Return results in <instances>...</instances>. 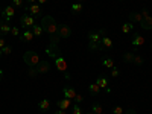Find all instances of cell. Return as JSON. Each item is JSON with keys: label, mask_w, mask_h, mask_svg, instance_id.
Wrapping results in <instances>:
<instances>
[{"label": "cell", "mask_w": 152, "mask_h": 114, "mask_svg": "<svg viewBox=\"0 0 152 114\" xmlns=\"http://www.w3.org/2000/svg\"><path fill=\"white\" fill-rule=\"evenodd\" d=\"M96 84L100 87V90H105V88H108V78H105V76H97Z\"/></svg>", "instance_id": "4fadbf2b"}, {"label": "cell", "mask_w": 152, "mask_h": 114, "mask_svg": "<svg viewBox=\"0 0 152 114\" xmlns=\"http://www.w3.org/2000/svg\"><path fill=\"white\" fill-rule=\"evenodd\" d=\"M125 114H137V111H135V110H132V108H131V110H128V111H126V113H125Z\"/></svg>", "instance_id": "60d3db41"}, {"label": "cell", "mask_w": 152, "mask_h": 114, "mask_svg": "<svg viewBox=\"0 0 152 114\" xmlns=\"http://www.w3.org/2000/svg\"><path fill=\"white\" fill-rule=\"evenodd\" d=\"M2 78H3V70L0 69V82H2Z\"/></svg>", "instance_id": "ee69618b"}, {"label": "cell", "mask_w": 152, "mask_h": 114, "mask_svg": "<svg viewBox=\"0 0 152 114\" xmlns=\"http://www.w3.org/2000/svg\"><path fill=\"white\" fill-rule=\"evenodd\" d=\"M134 53L132 52H126V53H123V62H132L134 61Z\"/></svg>", "instance_id": "484cf974"}, {"label": "cell", "mask_w": 152, "mask_h": 114, "mask_svg": "<svg viewBox=\"0 0 152 114\" xmlns=\"http://www.w3.org/2000/svg\"><path fill=\"white\" fill-rule=\"evenodd\" d=\"M44 3H47V0H38V5H44Z\"/></svg>", "instance_id": "b9f144b4"}, {"label": "cell", "mask_w": 152, "mask_h": 114, "mask_svg": "<svg viewBox=\"0 0 152 114\" xmlns=\"http://www.w3.org/2000/svg\"><path fill=\"white\" fill-rule=\"evenodd\" d=\"M87 114H94V113H93V111H90V113H87Z\"/></svg>", "instance_id": "c3c4849f"}, {"label": "cell", "mask_w": 152, "mask_h": 114, "mask_svg": "<svg viewBox=\"0 0 152 114\" xmlns=\"http://www.w3.org/2000/svg\"><path fill=\"white\" fill-rule=\"evenodd\" d=\"M88 50H90V52L104 50V46H102V43H88Z\"/></svg>", "instance_id": "d6986e66"}, {"label": "cell", "mask_w": 152, "mask_h": 114, "mask_svg": "<svg viewBox=\"0 0 152 114\" xmlns=\"http://www.w3.org/2000/svg\"><path fill=\"white\" fill-rule=\"evenodd\" d=\"M102 64H104V67H107V69H113V67H114V59L110 58V56H107V58L102 61Z\"/></svg>", "instance_id": "d4e9b609"}, {"label": "cell", "mask_w": 152, "mask_h": 114, "mask_svg": "<svg viewBox=\"0 0 152 114\" xmlns=\"http://www.w3.org/2000/svg\"><path fill=\"white\" fill-rule=\"evenodd\" d=\"M151 47H152V44H151Z\"/></svg>", "instance_id": "681fc988"}, {"label": "cell", "mask_w": 152, "mask_h": 114, "mask_svg": "<svg viewBox=\"0 0 152 114\" xmlns=\"http://www.w3.org/2000/svg\"><path fill=\"white\" fill-rule=\"evenodd\" d=\"M132 62H134L135 66H143V62H145V58H143V56H140V55H135V56H134V61H132Z\"/></svg>", "instance_id": "f1b7e54d"}, {"label": "cell", "mask_w": 152, "mask_h": 114, "mask_svg": "<svg viewBox=\"0 0 152 114\" xmlns=\"http://www.w3.org/2000/svg\"><path fill=\"white\" fill-rule=\"evenodd\" d=\"M102 46H104V49H111L113 47V40H111L110 37L104 35L102 37Z\"/></svg>", "instance_id": "44dd1931"}, {"label": "cell", "mask_w": 152, "mask_h": 114, "mask_svg": "<svg viewBox=\"0 0 152 114\" xmlns=\"http://www.w3.org/2000/svg\"><path fill=\"white\" fill-rule=\"evenodd\" d=\"M34 24H37L34 15L28 14V12L21 15V18H20V26H21L23 29H32V28H34Z\"/></svg>", "instance_id": "3957f363"}, {"label": "cell", "mask_w": 152, "mask_h": 114, "mask_svg": "<svg viewBox=\"0 0 152 114\" xmlns=\"http://www.w3.org/2000/svg\"><path fill=\"white\" fill-rule=\"evenodd\" d=\"M140 24H142V28H143V29H146V31H149V29H152V17L149 15V17H146V18H143V21H142Z\"/></svg>", "instance_id": "ac0fdd59"}, {"label": "cell", "mask_w": 152, "mask_h": 114, "mask_svg": "<svg viewBox=\"0 0 152 114\" xmlns=\"http://www.w3.org/2000/svg\"><path fill=\"white\" fill-rule=\"evenodd\" d=\"M23 61L28 67H37L38 62H40V56H38V53L34 52V50H28V52L23 55Z\"/></svg>", "instance_id": "7a4b0ae2"}, {"label": "cell", "mask_w": 152, "mask_h": 114, "mask_svg": "<svg viewBox=\"0 0 152 114\" xmlns=\"http://www.w3.org/2000/svg\"><path fill=\"white\" fill-rule=\"evenodd\" d=\"M34 37H35V35H34L32 29H24L18 38H20V41H21V43H31V41L34 40Z\"/></svg>", "instance_id": "9c48e42d"}, {"label": "cell", "mask_w": 152, "mask_h": 114, "mask_svg": "<svg viewBox=\"0 0 152 114\" xmlns=\"http://www.w3.org/2000/svg\"><path fill=\"white\" fill-rule=\"evenodd\" d=\"M28 3L32 5V3H38V0H28Z\"/></svg>", "instance_id": "7bdbcfd3"}, {"label": "cell", "mask_w": 152, "mask_h": 114, "mask_svg": "<svg viewBox=\"0 0 152 114\" xmlns=\"http://www.w3.org/2000/svg\"><path fill=\"white\" fill-rule=\"evenodd\" d=\"M32 32H34V35H35V37H41V35H43V32H44V29H43L41 24H34Z\"/></svg>", "instance_id": "603a6c76"}, {"label": "cell", "mask_w": 152, "mask_h": 114, "mask_svg": "<svg viewBox=\"0 0 152 114\" xmlns=\"http://www.w3.org/2000/svg\"><path fill=\"white\" fill-rule=\"evenodd\" d=\"M132 31H134V23H131V21L125 23L123 26H122V32H123V34H129V32H132Z\"/></svg>", "instance_id": "7402d4cb"}, {"label": "cell", "mask_w": 152, "mask_h": 114, "mask_svg": "<svg viewBox=\"0 0 152 114\" xmlns=\"http://www.w3.org/2000/svg\"><path fill=\"white\" fill-rule=\"evenodd\" d=\"M15 15V8L12 6V5H9V6H6L5 9H2L0 11V17L2 18H5V21L6 23H9L11 21V18Z\"/></svg>", "instance_id": "5b68a950"}, {"label": "cell", "mask_w": 152, "mask_h": 114, "mask_svg": "<svg viewBox=\"0 0 152 114\" xmlns=\"http://www.w3.org/2000/svg\"><path fill=\"white\" fill-rule=\"evenodd\" d=\"M113 114H123V108L116 105V107H113Z\"/></svg>", "instance_id": "836d02e7"}, {"label": "cell", "mask_w": 152, "mask_h": 114, "mask_svg": "<svg viewBox=\"0 0 152 114\" xmlns=\"http://www.w3.org/2000/svg\"><path fill=\"white\" fill-rule=\"evenodd\" d=\"M56 105H58V108H59V110H69V108L72 107V99H67V97H64V99L58 100V102H56Z\"/></svg>", "instance_id": "7c38bea8"}, {"label": "cell", "mask_w": 152, "mask_h": 114, "mask_svg": "<svg viewBox=\"0 0 152 114\" xmlns=\"http://www.w3.org/2000/svg\"><path fill=\"white\" fill-rule=\"evenodd\" d=\"M72 108H73V114H82V108H81V105H79V104L72 105Z\"/></svg>", "instance_id": "4dcf8cb0"}, {"label": "cell", "mask_w": 152, "mask_h": 114, "mask_svg": "<svg viewBox=\"0 0 152 114\" xmlns=\"http://www.w3.org/2000/svg\"><path fill=\"white\" fill-rule=\"evenodd\" d=\"M6 46V43H5V38L3 37H0V49H3Z\"/></svg>", "instance_id": "74e56055"}, {"label": "cell", "mask_w": 152, "mask_h": 114, "mask_svg": "<svg viewBox=\"0 0 152 114\" xmlns=\"http://www.w3.org/2000/svg\"><path fill=\"white\" fill-rule=\"evenodd\" d=\"M73 100H75V102H76V104H79V105H81V104H82V100H84V97H82L81 94H76Z\"/></svg>", "instance_id": "8d00e7d4"}, {"label": "cell", "mask_w": 152, "mask_h": 114, "mask_svg": "<svg viewBox=\"0 0 152 114\" xmlns=\"http://www.w3.org/2000/svg\"><path fill=\"white\" fill-rule=\"evenodd\" d=\"M2 55H3V50H2V49H0V58H2Z\"/></svg>", "instance_id": "f6af8a7d"}, {"label": "cell", "mask_w": 152, "mask_h": 114, "mask_svg": "<svg viewBox=\"0 0 152 114\" xmlns=\"http://www.w3.org/2000/svg\"><path fill=\"white\" fill-rule=\"evenodd\" d=\"M81 11H82V3L76 2V3L72 5V14H79Z\"/></svg>", "instance_id": "cb8c5ba5"}, {"label": "cell", "mask_w": 152, "mask_h": 114, "mask_svg": "<svg viewBox=\"0 0 152 114\" xmlns=\"http://www.w3.org/2000/svg\"><path fill=\"white\" fill-rule=\"evenodd\" d=\"M41 26H43L44 32H47V34H50V35L58 34V26H59V24L56 23V20H55L52 15H46V17H43V20H41Z\"/></svg>", "instance_id": "6da1fadb"}, {"label": "cell", "mask_w": 152, "mask_h": 114, "mask_svg": "<svg viewBox=\"0 0 152 114\" xmlns=\"http://www.w3.org/2000/svg\"><path fill=\"white\" fill-rule=\"evenodd\" d=\"M105 35V29L90 31L88 32V43H102V37Z\"/></svg>", "instance_id": "277c9868"}, {"label": "cell", "mask_w": 152, "mask_h": 114, "mask_svg": "<svg viewBox=\"0 0 152 114\" xmlns=\"http://www.w3.org/2000/svg\"><path fill=\"white\" fill-rule=\"evenodd\" d=\"M2 23H3V18H2V17H0V24H2Z\"/></svg>", "instance_id": "bcb514c9"}, {"label": "cell", "mask_w": 152, "mask_h": 114, "mask_svg": "<svg viewBox=\"0 0 152 114\" xmlns=\"http://www.w3.org/2000/svg\"><path fill=\"white\" fill-rule=\"evenodd\" d=\"M2 50H3V55H11L12 53V47L11 46H5Z\"/></svg>", "instance_id": "d590c367"}, {"label": "cell", "mask_w": 152, "mask_h": 114, "mask_svg": "<svg viewBox=\"0 0 152 114\" xmlns=\"http://www.w3.org/2000/svg\"><path fill=\"white\" fill-rule=\"evenodd\" d=\"M142 15H143V18L149 17V12H148V9H142Z\"/></svg>", "instance_id": "f35d334b"}, {"label": "cell", "mask_w": 152, "mask_h": 114, "mask_svg": "<svg viewBox=\"0 0 152 114\" xmlns=\"http://www.w3.org/2000/svg\"><path fill=\"white\" fill-rule=\"evenodd\" d=\"M55 66H56V69H58L59 72L67 73V62H66V59L62 58L61 55H56V56H55Z\"/></svg>", "instance_id": "52a82bcc"}, {"label": "cell", "mask_w": 152, "mask_h": 114, "mask_svg": "<svg viewBox=\"0 0 152 114\" xmlns=\"http://www.w3.org/2000/svg\"><path fill=\"white\" fill-rule=\"evenodd\" d=\"M50 108V100L49 99H41L40 104H38V110H40V113H44Z\"/></svg>", "instance_id": "9a60e30c"}, {"label": "cell", "mask_w": 152, "mask_h": 114, "mask_svg": "<svg viewBox=\"0 0 152 114\" xmlns=\"http://www.w3.org/2000/svg\"><path fill=\"white\" fill-rule=\"evenodd\" d=\"M23 5H24L23 0H12V6L14 8H23Z\"/></svg>", "instance_id": "d6a6232c"}, {"label": "cell", "mask_w": 152, "mask_h": 114, "mask_svg": "<svg viewBox=\"0 0 152 114\" xmlns=\"http://www.w3.org/2000/svg\"><path fill=\"white\" fill-rule=\"evenodd\" d=\"M132 46L137 49V47H142L143 44H145V38L142 37V35H138V34H134V37H132Z\"/></svg>", "instance_id": "8fae6325"}, {"label": "cell", "mask_w": 152, "mask_h": 114, "mask_svg": "<svg viewBox=\"0 0 152 114\" xmlns=\"http://www.w3.org/2000/svg\"><path fill=\"white\" fill-rule=\"evenodd\" d=\"M62 93H64V97H67V99H75V96L78 94L72 87H64L62 88Z\"/></svg>", "instance_id": "5bb4252c"}, {"label": "cell", "mask_w": 152, "mask_h": 114, "mask_svg": "<svg viewBox=\"0 0 152 114\" xmlns=\"http://www.w3.org/2000/svg\"><path fill=\"white\" fill-rule=\"evenodd\" d=\"M111 72H110V75H111V78H119V75H120V70L116 67V66H114L113 69H110Z\"/></svg>", "instance_id": "f546056e"}, {"label": "cell", "mask_w": 152, "mask_h": 114, "mask_svg": "<svg viewBox=\"0 0 152 114\" xmlns=\"http://www.w3.org/2000/svg\"><path fill=\"white\" fill-rule=\"evenodd\" d=\"M11 24L9 23H2V24H0V37H2V35H6V34H11Z\"/></svg>", "instance_id": "e0dca14e"}, {"label": "cell", "mask_w": 152, "mask_h": 114, "mask_svg": "<svg viewBox=\"0 0 152 114\" xmlns=\"http://www.w3.org/2000/svg\"><path fill=\"white\" fill-rule=\"evenodd\" d=\"M76 2H79V3H82V2H84V0H76Z\"/></svg>", "instance_id": "7dc6e473"}, {"label": "cell", "mask_w": 152, "mask_h": 114, "mask_svg": "<svg viewBox=\"0 0 152 114\" xmlns=\"http://www.w3.org/2000/svg\"><path fill=\"white\" fill-rule=\"evenodd\" d=\"M41 5H38V3H32V5H29V6H26V9H28V14H31V15H34L35 18H38L41 15V8H40Z\"/></svg>", "instance_id": "ba28073f"}, {"label": "cell", "mask_w": 152, "mask_h": 114, "mask_svg": "<svg viewBox=\"0 0 152 114\" xmlns=\"http://www.w3.org/2000/svg\"><path fill=\"white\" fill-rule=\"evenodd\" d=\"M72 34H73V31L67 24H59L58 26V35L61 38H69V37H72Z\"/></svg>", "instance_id": "8992f818"}, {"label": "cell", "mask_w": 152, "mask_h": 114, "mask_svg": "<svg viewBox=\"0 0 152 114\" xmlns=\"http://www.w3.org/2000/svg\"><path fill=\"white\" fill-rule=\"evenodd\" d=\"M49 70H50V62H49V61L43 59V61L38 62V66H37V72H38V75H44V73H47Z\"/></svg>", "instance_id": "30bf717a"}, {"label": "cell", "mask_w": 152, "mask_h": 114, "mask_svg": "<svg viewBox=\"0 0 152 114\" xmlns=\"http://www.w3.org/2000/svg\"><path fill=\"white\" fill-rule=\"evenodd\" d=\"M28 75L31 76V78H35V76L38 75V72H37V67H29V70H28Z\"/></svg>", "instance_id": "1f68e13d"}, {"label": "cell", "mask_w": 152, "mask_h": 114, "mask_svg": "<svg viewBox=\"0 0 152 114\" xmlns=\"http://www.w3.org/2000/svg\"><path fill=\"white\" fill-rule=\"evenodd\" d=\"M91 111H93L94 114H102V113H104V108H102V105H100V104H93Z\"/></svg>", "instance_id": "4316f807"}, {"label": "cell", "mask_w": 152, "mask_h": 114, "mask_svg": "<svg viewBox=\"0 0 152 114\" xmlns=\"http://www.w3.org/2000/svg\"><path fill=\"white\" fill-rule=\"evenodd\" d=\"M88 91H90L91 94H99L100 93V87L96 82H91L90 85H88Z\"/></svg>", "instance_id": "ffe728a7"}, {"label": "cell", "mask_w": 152, "mask_h": 114, "mask_svg": "<svg viewBox=\"0 0 152 114\" xmlns=\"http://www.w3.org/2000/svg\"><path fill=\"white\" fill-rule=\"evenodd\" d=\"M11 35H14V37H20V35H21V34H20V29H18L17 26H14V28L11 29Z\"/></svg>", "instance_id": "e575fe53"}, {"label": "cell", "mask_w": 152, "mask_h": 114, "mask_svg": "<svg viewBox=\"0 0 152 114\" xmlns=\"http://www.w3.org/2000/svg\"><path fill=\"white\" fill-rule=\"evenodd\" d=\"M129 21H131V23H135V21L142 23V21H143L142 12H131V14H129Z\"/></svg>", "instance_id": "2e32d148"}, {"label": "cell", "mask_w": 152, "mask_h": 114, "mask_svg": "<svg viewBox=\"0 0 152 114\" xmlns=\"http://www.w3.org/2000/svg\"><path fill=\"white\" fill-rule=\"evenodd\" d=\"M59 40H61V37H59L58 34H53V35H50V44H52V46H58Z\"/></svg>", "instance_id": "83f0119b"}, {"label": "cell", "mask_w": 152, "mask_h": 114, "mask_svg": "<svg viewBox=\"0 0 152 114\" xmlns=\"http://www.w3.org/2000/svg\"><path fill=\"white\" fill-rule=\"evenodd\" d=\"M53 114H67V111H66V110H59V108H58Z\"/></svg>", "instance_id": "ab89813d"}]
</instances>
